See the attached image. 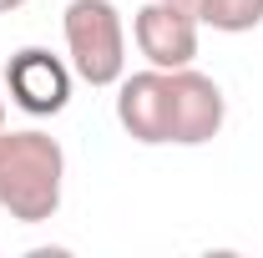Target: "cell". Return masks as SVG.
I'll return each mask as SVG.
<instances>
[{"label":"cell","instance_id":"1","mask_svg":"<svg viewBox=\"0 0 263 258\" xmlns=\"http://www.w3.org/2000/svg\"><path fill=\"white\" fill-rule=\"evenodd\" d=\"M117 122L142 147H202L228 122V97L193 66H147L117 81Z\"/></svg>","mask_w":263,"mask_h":258},{"label":"cell","instance_id":"2","mask_svg":"<svg viewBox=\"0 0 263 258\" xmlns=\"http://www.w3.org/2000/svg\"><path fill=\"white\" fill-rule=\"evenodd\" d=\"M66 193V152L51 132L0 127V208L15 223H46L61 213Z\"/></svg>","mask_w":263,"mask_h":258},{"label":"cell","instance_id":"3","mask_svg":"<svg viewBox=\"0 0 263 258\" xmlns=\"http://www.w3.org/2000/svg\"><path fill=\"white\" fill-rule=\"evenodd\" d=\"M66 61L86 86H117L127 76V26L111 0H71L61 15Z\"/></svg>","mask_w":263,"mask_h":258},{"label":"cell","instance_id":"4","mask_svg":"<svg viewBox=\"0 0 263 258\" xmlns=\"http://www.w3.org/2000/svg\"><path fill=\"white\" fill-rule=\"evenodd\" d=\"M71 61H61L46 46H21L5 61V97L26 117H61L71 101Z\"/></svg>","mask_w":263,"mask_h":258},{"label":"cell","instance_id":"5","mask_svg":"<svg viewBox=\"0 0 263 258\" xmlns=\"http://www.w3.org/2000/svg\"><path fill=\"white\" fill-rule=\"evenodd\" d=\"M197 26L193 15L172 0H147L137 15H132V41L137 51L147 56V66H162V71H177V66L197 61Z\"/></svg>","mask_w":263,"mask_h":258},{"label":"cell","instance_id":"6","mask_svg":"<svg viewBox=\"0 0 263 258\" xmlns=\"http://www.w3.org/2000/svg\"><path fill=\"white\" fill-rule=\"evenodd\" d=\"M193 15L197 26H213L223 35H243L263 26V0H172Z\"/></svg>","mask_w":263,"mask_h":258},{"label":"cell","instance_id":"7","mask_svg":"<svg viewBox=\"0 0 263 258\" xmlns=\"http://www.w3.org/2000/svg\"><path fill=\"white\" fill-rule=\"evenodd\" d=\"M21 5H31V0H0V15H10V10H21Z\"/></svg>","mask_w":263,"mask_h":258},{"label":"cell","instance_id":"8","mask_svg":"<svg viewBox=\"0 0 263 258\" xmlns=\"http://www.w3.org/2000/svg\"><path fill=\"white\" fill-rule=\"evenodd\" d=\"M0 127H5V91H0Z\"/></svg>","mask_w":263,"mask_h":258}]
</instances>
